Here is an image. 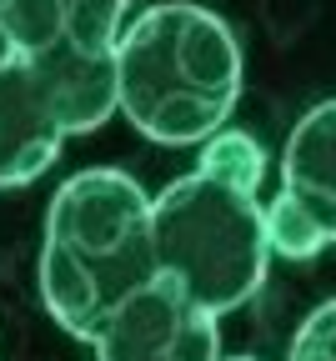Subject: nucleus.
Listing matches in <instances>:
<instances>
[{"mask_svg":"<svg viewBox=\"0 0 336 361\" xmlns=\"http://www.w3.org/2000/svg\"><path fill=\"white\" fill-rule=\"evenodd\" d=\"M271 251L311 261L336 246V101L311 106L281 151V186L266 201Z\"/></svg>","mask_w":336,"mask_h":361,"instance_id":"nucleus-5","label":"nucleus"},{"mask_svg":"<svg viewBox=\"0 0 336 361\" xmlns=\"http://www.w3.org/2000/svg\"><path fill=\"white\" fill-rule=\"evenodd\" d=\"M16 56V45H11V35H6V25H0V66H6Z\"/></svg>","mask_w":336,"mask_h":361,"instance_id":"nucleus-9","label":"nucleus"},{"mask_svg":"<svg viewBox=\"0 0 336 361\" xmlns=\"http://www.w3.org/2000/svg\"><path fill=\"white\" fill-rule=\"evenodd\" d=\"M151 196L116 166H90L61 180L40 231V301L76 341H95L111 311L151 286Z\"/></svg>","mask_w":336,"mask_h":361,"instance_id":"nucleus-2","label":"nucleus"},{"mask_svg":"<svg viewBox=\"0 0 336 361\" xmlns=\"http://www.w3.org/2000/svg\"><path fill=\"white\" fill-rule=\"evenodd\" d=\"M266 151L251 130H216L201 161L151 196V241L161 281L181 286L216 322L246 306L271 266L266 231Z\"/></svg>","mask_w":336,"mask_h":361,"instance_id":"nucleus-1","label":"nucleus"},{"mask_svg":"<svg viewBox=\"0 0 336 361\" xmlns=\"http://www.w3.org/2000/svg\"><path fill=\"white\" fill-rule=\"evenodd\" d=\"M286 361H336V301H321L296 326Z\"/></svg>","mask_w":336,"mask_h":361,"instance_id":"nucleus-8","label":"nucleus"},{"mask_svg":"<svg viewBox=\"0 0 336 361\" xmlns=\"http://www.w3.org/2000/svg\"><path fill=\"white\" fill-rule=\"evenodd\" d=\"M90 346L95 361H221V322L156 276L111 311Z\"/></svg>","mask_w":336,"mask_h":361,"instance_id":"nucleus-6","label":"nucleus"},{"mask_svg":"<svg viewBox=\"0 0 336 361\" xmlns=\"http://www.w3.org/2000/svg\"><path fill=\"white\" fill-rule=\"evenodd\" d=\"M221 361H226V356H221ZM231 361H251V356H231Z\"/></svg>","mask_w":336,"mask_h":361,"instance_id":"nucleus-10","label":"nucleus"},{"mask_svg":"<svg viewBox=\"0 0 336 361\" xmlns=\"http://www.w3.org/2000/svg\"><path fill=\"white\" fill-rule=\"evenodd\" d=\"M116 116V51H16L0 66V186H30L71 135Z\"/></svg>","mask_w":336,"mask_h":361,"instance_id":"nucleus-4","label":"nucleus"},{"mask_svg":"<svg viewBox=\"0 0 336 361\" xmlns=\"http://www.w3.org/2000/svg\"><path fill=\"white\" fill-rule=\"evenodd\" d=\"M236 30L196 6L161 0L116 40V111L156 146H206L241 101Z\"/></svg>","mask_w":336,"mask_h":361,"instance_id":"nucleus-3","label":"nucleus"},{"mask_svg":"<svg viewBox=\"0 0 336 361\" xmlns=\"http://www.w3.org/2000/svg\"><path fill=\"white\" fill-rule=\"evenodd\" d=\"M131 0H0L16 51H85L111 56L126 30Z\"/></svg>","mask_w":336,"mask_h":361,"instance_id":"nucleus-7","label":"nucleus"}]
</instances>
